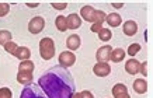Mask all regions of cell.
Segmentation results:
<instances>
[{
    "label": "cell",
    "mask_w": 153,
    "mask_h": 98,
    "mask_svg": "<svg viewBox=\"0 0 153 98\" xmlns=\"http://www.w3.org/2000/svg\"><path fill=\"white\" fill-rule=\"evenodd\" d=\"M139 51H140V45H139V43H132V45H129V48H128V55L135 56Z\"/></svg>",
    "instance_id": "22"
},
{
    "label": "cell",
    "mask_w": 153,
    "mask_h": 98,
    "mask_svg": "<svg viewBox=\"0 0 153 98\" xmlns=\"http://www.w3.org/2000/svg\"><path fill=\"white\" fill-rule=\"evenodd\" d=\"M111 59L112 62H121L122 59H124V56H125V52H124V49H121V48H117V49H114V51L111 52Z\"/></svg>",
    "instance_id": "17"
},
{
    "label": "cell",
    "mask_w": 153,
    "mask_h": 98,
    "mask_svg": "<svg viewBox=\"0 0 153 98\" xmlns=\"http://www.w3.org/2000/svg\"><path fill=\"white\" fill-rule=\"evenodd\" d=\"M55 25H56V28L59 29L60 32L66 31V29H68V24H66V17H63V15H58V17H56V21H55Z\"/></svg>",
    "instance_id": "16"
},
{
    "label": "cell",
    "mask_w": 153,
    "mask_h": 98,
    "mask_svg": "<svg viewBox=\"0 0 153 98\" xmlns=\"http://www.w3.org/2000/svg\"><path fill=\"white\" fill-rule=\"evenodd\" d=\"M139 67H140V63L136 59H129V60L126 62L125 65V70L126 73H129V74H136L138 71H139Z\"/></svg>",
    "instance_id": "10"
},
{
    "label": "cell",
    "mask_w": 153,
    "mask_h": 98,
    "mask_svg": "<svg viewBox=\"0 0 153 98\" xmlns=\"http://www.w3.org/2000/svg\"><path fill=\"white\" fill-rule=\"evenodd\" d=\"M134 90L135 93L138 94H143L148 91V84H146V80L143 79H138L134 81Z\"/></svg>",
    "instance_id": "14"
},
{
    "label": "cell",
    "mask_w": 153,
    "mask_h": 98,
    "mask_svg": "<svg viewBox=\"0 0 153 98\" xmlns=\"http://www.w3.org/2000/svg\"><path fill=\"white\" fill-rule=\"evenodd\" d=\"M98 38L101 39V41H110L111 39V37H112V34H111V31L110 29H107V28H101L100 31H98Z\"/></svg>",
    "instance_id": "20"
},
{
    "label": "cell",
    "mask_w": 153,
    "mask_h": 98,
    "mask_svg": "<svg viewBox=\"0 0 153 98\" xmlns=\"http://www.w3.org/2000/svg\"><path fill=\"white\" fill-rule=\"evenodd\" d=\"M66 24H68V28H72V29H76V28H79L82 25V20H80L79 14H70L66 17Z\"/></svg>",
    "instance_id": "8"
},
{
    "label": "cell",
    "mask_w": 153,
    "mask_h": 98,
    "mask_svg": "<svg viewBox=\"0 0 153 98\" xmlns=\"http://www.w3.org/2000/svg\"><path fill=\"white\" fill-rule=\"evenodd\" d=\"M66 3H52V7L53 9H56V10H63V9H66Z\"/></svg>",
    "instance_id": "26"
},
{
    "label": "cell",
    "mask_w": 153,
    "mask_h": 98,
    "mask_svg": "<svg viewBox=\"0 0 153 98\" xmlns=\"http://www.w3.org/2000/svg\"><path fill=\"white\" fill-rule=\"evenodd\" d=\"M11 97H13V94H11V91L9 88H6V87L0 88V98H11Z\"/></svg>",
    "instance_id": "23"
},
{
    "label": "cell",
    "mask_w": 153,
    "mask_h": 98,
    "mask_svg": "<svg viewBox=\"0 0 153 98\" xmlns=\"http://www.w3.org/2000/svg\"><path fill=\"white\" fill-rule=\"evenodd\" d=\"M105 23L108 25H111V27H118L122 23V18H121V15L118 13H111L105 15Z\"/></svg>",
    "instance_id": "11"
},
{
    "label": "cell",
    "mask_w": 153,
    "mask_h": 98,
    "mask_svg": "<svg viewBox=\"0 0 153 98\" xmlns=\"http://www.w3.org/2000/svg\"><path fill=\"white\" fill-rule=\"evenodd\" d=\"M112 7H115V9H121V7H124V3H112Z\"/></svg>",
    "instance_id": "29"
},
{
    "label": "cell",
    "mask_w": 153,
    "mask_h": 98,
    "mask_svg": "<svg viewBox=\"0 0 153 98\" xmlns=\"http://www.w3.org/2000/svg\"><path fill=\"white\" fill-rule=\"evenodd\" d=\"M38 85L48 98H73L76 93L73 76L62 66H53L42 73Z\"/></svg>",
    "instance_id": "1"
},
{
    "label": "cell",
    "mask_w": 153,
    "mask_h": 98,
    "mask_svg": "<svg viewBox=\"0 0 153 98\" xmlns=\"http://www.w3.org/2000/svg\"><path fill=\"white\" fill-rule=\"evenodd\" d=\"M80 37L79 35H76V34H73V35H70L68 39H66V45H68V48H69L70 51H76L77 48L80 46Z\"/></svg>",
    "instance_id": "13"
},
{
    "label": "cell",
    "mask_w": 153,
    "mask_h": 98,
    "mask_svg": "<svg viewBox=\"0 0 153 98\" xmlns=\"http://www.w3.org/2000/svg\"><path fill=\"white\" fill-rule=\"evenodd\" d=\"M101 24H102L101 21H96V23L91 25V31H93V32H98V31L101 29Z\"/></svg>",
    "instance_id": "25"
},
{
    "label": "cell",
    "mask_w": 153,
    "mask_h": 98,
    "mask_svg": "<svg viewBox=\"0 0 153 98\" xmlns=\"http://www.w3.org/2000/svg\"><path fill=\"white\" fill-rule=\"evenodd\" d=\"M14 56L19 57L20 60H28L30 56H31V51H30L27 46H19L17 51L14 52Z\"/></svg>",
    "instance_id": "12"
},
{
    "label": "cell",
    "mask_w": 153,
    "mask_h": 98,
    "mask_svg": "<svg viewBox=\"0 0 153 98\" xmlns=\"http://www.w3.org/2000/svg\"><path fill=\"white\" fill-rule=\"evenodd\" d=\"M45 27V20L42 17H34L30 23H28V31L31 34H39Z\"/></svg>",
    "instance_id": "4"
},
{
    "label": "cell",
    "mask_w": 153,
    "mask_h": 98,
    "mask_svg": "<svg viewBox=\"0 0 153 98\" xmlns=\"http://www.w3.org/2000/svg\"><path fill=\"white\" fill-rule=\"evenodd\" d=\"M39 52H41V57L45 60H49L55 56V45L51 38H42L39 42Z\"/></svg>",
    "instance_id": "3"
},
{
    "label": "cell",
    "mask_w": 153,
    "mask_h": 98,
    "mask_svg": "<svg viewBox=\"0 0 153 98\" xmlns=\"http://www.w3.org/2000/svg\"><path fill=\"white\" fill-rule=\"evenodd\" d=\"M93 71H94V74L98 76V77H105V76L110 74V71H111V67H110V65H108V63H104V62H98L97 65H94Z\"/></svg>",
    "instance_id": "5"
},
{
    "label": "cell",
    "mask_w": 153,
    "mask_h": 98,
    "mask_svg": "<svg viewBox=\"0 0 153 98\" xmlns=\"http://www.w3.org/2000/svg\"><path fill=\"white\" fill-rule=\"evenodd\" d=\"M122 31H124L125 35L132 37V35H135L136 31H138V24L135 23L134 20H128V21L124 23V29H122Z\"/></svg>",
    "instance_id": "9"
},
{
    "label": "cell",
    "mask_w": 153,
    "mask_h": 98,
    "mask_svg": "<svg viewBox=\"0 0 153 98\" xmlns=\"http://www.w3.org/2000/svg\"><path fill=\"white\" fill-rule=\"evenodd\" d=\"M38 4H39V3H30V1L27 3L28 7H38Z\"/></svg>",
    "instance_id": "30"
},
{
    "label": "cell",
    "mask_w": 153,
    "mask_h": 98,
    "mask_svg": "<svg viewBox=\"0 0 153 98\" xmlns=\"http://www.w3.org/2000/svg\"><path fill=\"white\" fill-rule=\"evenodd\" d=\"M34 70V63L30 60H23L21 62V65H20V70L21 73H33Z\"/></svg>",
    "instance_id": "18"
},
{
    "label": "cell",
    "mask_w": 153,
    "mask_h": 98,
    "mask_svg": "<svg viewBox=\"0 0 153 98\" xmlns=\"http://www.w3.org/2000/svg\"><path fill=\"white\" fill-rule=\"evenodd\" d=\"M17 43H16V42H13V41H10V42H7V43H6L4 45V49L7 52H9V53H13L14 55V52L17 51Z\"/></svg>",
    "instance_id": "21"
},
{
    "label": "cell",
    "mask_w": 153,
    "mask_h": 98,
    "mask_svg": "<svg viewBox=\"0 0 153 98\" xmlns=\"http://www.w3.org/2000/svg\"><path fill=\"white\" fill-rule=\"evenodd\" d=\"M9 10H10V6L7 3H0V17L6 15L9 13Z\"/></svg>",
    "instance_id": "24"
},
{
    "label": "cell",
    "mask_w": 153,
    "mask_h": 98,
    "mask_svg": "<svg viewBox=\"0 0 153 98\" xmlns=\"http://www.w3.org/2000/svg\"><path fill=\"white\" fill-rule=\"evenodd\" d=\"M74 60H76V57L72 52H62L59 56V63L62 65V67H69V66H73L74 65Z\"/></svg>",
    "instance_id": "6"
},
{
    "label": "cell",
    "mask_w": 153,
    "mask_h": 98,
    "mask_svg": "<svg viewBox=\"0 0 153 98\" xmlns=\"http://www.w3.org/2000/svg\"><path fill=\"white\" fill-rule=\"evenodd\" d=\"M20 98H48L42 88L35 83H30L24 85L23 91L20 94Z\"/></svg>",
    "instance_id": "2"
},
{
    "label": "cell",
    "mask_w": 153,
    "mask_h": 98,
    "mask_svg": "<svg viewBox=\"0 0 153 98\" xmlns=\"http://www.w3.org/2000/svg\"><path fill=\"white\" fill-rule=\"evenodd\" d=\"M146 62H143V63H140V67H139V70L142 71V74L143 76H148V69H146Z\"/></svg>",
    "instance_id": "27"
},
{
    "label": "cell",
    "mask_w": 153,
    "mask_h": 98,
    "mask_svg": "<svg viewBox=\"0 0 153 98\" xmlns=\"http://www.w3.org/2000/svg\"><path fill=\"white\" fill-rule=\"evenodd\" d=\"M33 73H21L19 71V74H17V81L20 84H23V85H27V84L31 83V80H33Z\"/></svg>",
    "instance_id": "15"
},
{
    "label": "cell",
    "mask_w": 153,
    "mask_h": 98,
    "mask_svg": "<svg viewBox=\"0 0 153 98\" xmlns=\"http://www.w3.org/2000/svg\"><path fill=\"white\" fill-rule=\"evenodd\" d=\"M115 97H117V98H129V95H128V93H126V91H125V93H121V94H117Z\"/></svg>",
    "instance_id": "28"
},
{
    "label": "cell",
    "mask_w": 153,
    "mask_h": 98,
    "mask_svg": "<svg viewBox=\"0 0 153 98\" xmlns=\"http://www.w3.org/2000/svg\"><path fill=\"white\" fill-rule=\"evenodd\" d=\"M10 41H11V32L7 31V29H1V31H0V45L4 46L6 43Z\"/></svg>",
    "instance_id": "19"
},
{
    "label": "cell",
    "mask_w": 153,
    "mask_h": 98,
    "mask_svg": "<svg viewBox=\"0 0 153 98\" xmlns=\"http://www.w3.org/2000/svg\"><path fill=\"white\" fill-rule=\"evenodd\" d=\"M111 52H112V48L110 45H105V46L100 48L96 53V57H97L98 62H104L105 63L107 60H110V57H111Z\"/></svg>",
    "instance_id": "7"
}]
</instances>
